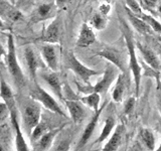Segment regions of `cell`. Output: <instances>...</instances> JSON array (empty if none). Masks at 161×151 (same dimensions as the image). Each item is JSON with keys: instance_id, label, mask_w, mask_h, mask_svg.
Returning <instances> with one entry per match:
<instances>
[{"instance_id": "obj_6", "label": "cell", "mask_w": 161, "mask_h": 151, "mask_svg": "<svg viewBox=\"0 0 161 151\" xmlns=\"http://www.w3.org/2000/svg\"><path fill=\"white\" fill-rule=\"evenodd\" d=\"M117 74V68H115V65L110 64H108L107 69L105 70V72L103 73V77L100 81H98L97 83H96L95 86H90V85H86V87L80 89L82 90L80 92H84V93H91V92H97L99 93L101 96H105L107 94V92L109 91L111 85L113 84L114 81H116L118 77Z\"/></svg>"}, {"instance_id": "obj_42", "label": "cell", "mask_w": 161, "mask_h": 151, "mask_svg": "<svg viewBox=\"0 0 161 151\" xmlns=\"http://www.w3.org/2000/svg\"><path fill=\"white\" fill-rule=\"evenodd\" d=\"M158 40H159V42L161 43V34H160L159 36H158Z\"/></svg>"}, {"instance_id": "obj_44", "label": "cell", "mask_w": 161, "mask_h": 151, "mask_svg": "<svg viewBox=\"0 0 161 151\" xmlns=\"http://www.w3.org/2000/svg\"><path fill=\"white\" fill-rule=\"evenodd\" d=\"M158 11H159V12H160V14H161V5L158 7Z\"/></svg>"}, {"instance_id": "obj_43", "label": "cell", "mask_w": 161, "mask_h": 151, "mask_svg": "<svg viewBox=\"0 0 161 151\" xmlns=\"http://www.w3.org/2000/svg\"><path fill=\"white\" fill-rule=\"evenodd\" d=\"M3 150H5V149H4V148L2 147V146H1V145H0V151H3Z\"/></svg>"}, {"instance_id": "obj_28", "label": "cell", "mask_w": 161, "mask_h": 151, "mask_svg": "<svg viewBox=\"0 0 161 151\" xmlns=\"http://www.w3.org/2000/svg\"><path fill=\"white\" fill-rule=\"evenodd\" d=\"M48 130V127L45 122H43V121L40 120V122L35 126L34 129L32 130L31 134H30L29 136V139H30V142H31V144L35 143L36 141L42 137V136L47 132V131Z\"/></svg>"}, {"instance_id": "obj_14", "label": "cell", "mask_w": 161, "mask_h": 151, "mask_svg": "<svg viewBox=\"0 0 161 151\" xmlns=\"http://www.w3.org/2000/svg\"><path fill=\"white\" fill-rule=\"evenodd\" d=\"M40 78H42L44 83L47 84L48 87L52 89L53 94L60 101H64V90H63V84L62 80H60L58 72H54V70H47V72H42L40 73Z\"/></svg>"}, {"instance_id": "obj_40", "label": "cell", "mask_w": 161, "mask_h": 151, "mask_svg": "<svg viewBox=\"0 0 161 151\" xmlns=\"http://www.w3.org/2000/svg\"><path fill=\"white\" fill-rule=\"evenodd\" d=\"M9 1L11 2V3H13V4H15V5H16V2H17V0H9Z\"/></svg>"}, {"instance_id": "obj_38", "label": "cell", "mask_w": 161, "mask_h": 151, "mask_svg": "<svg viewBox=\"0 0 161 151\" xmlns=\"http://www.w3.org/2000/svg\"><path fill=\"white\" fill-rule=\"evenodd\" d=\"M7 54V50L4 48V47L2 45V43L0 42V64L3 65L5 63V57Z\"/></svg>"}, {"instance_id": "obj_30", "label": "cell", "mask_w": 161, "mask_h": 151, "mask_svg": "<svg viewBox=\"0 0 161 151\" xmlns=\"http://www.w3.org/2000/svg\"><path fill=\"white\" fill-rule=\"evenodd\" d=\"M125 3H126V7H128L136 15H139L143 11L142 6H141V4L137 0H125Z\"/></svg>"}, {"instance_id": "obj_16", "label": "cell", "mask_w": 161, "mask_h": 151, "mask_svg": "<svg viewBox=\"0 0 161 151\" xmlns=\"http://www.w3.org/2000/svg\"><path fill=\"white\" fill-rule=\"evenodd\" d=\"M64 125L58 128H54V129H48L36 142L32 144V147H33L32 149L36 151H45V150L52 149L55 138H57V136L64 130Z\"/></svg>"}, {"instance_id": "obj_45", "label": "cell", "mask_w": 161, "mask_h": 151, "mask_svg": "<svg viewBox=\"0 0 161 151\" xmlns=\"http://www.w3.org/2000/svg\"><path fill=\"white\" fill-rule=\"evenodd\" d=\"M160 78H161V70H160Z\"/></svg>"}, {"instance_id": "obj_17", "label": "cell", "mask_w": 161, "mask_h": 151, "mask_svg": "<svg viewBox=\"0 0 161 151\" xmlns=\"http://www.w3.org/2000/svg\"><path fill=\"white\" fill-rule=\"evenodd\" d=\"M64 103L67 107L69 111V117L72 118V120L75 124L80 123L84 120L85 116H86V110L84 107V104L80 102L79 99H65Z\"/></svg>"}, {"instance_id": "obj_19", "label": "cell", "mask_w": 161, "mask_h": 151, "mask_svg": "<svg viewBox=\"0 0 161 151\" xmlns=\"http://www.w3.org/2000/svg\"><path fill=\"white\" fill-rule=\"evenodd\" d=\"M97 37L94 31V28L87 22H84L80 25V29L77 38V47L79 48H89L96 42Z\"/></svg>"}, {"instance_id": "obj_1", "label": "cell", "mask_w": 161, "mask_h": 151, "mask_svg": "<svg viewBox=\"0 0 161 151\" xmlns=\"http://www.w3.org/2000/svg\"><path fill=\"white\" fill-rule=\"evenodd\" d=\"M120 27L121 31L123 33V36L125 39L126 48H127L128 53V67L131 73L133 75L134 85H135V93L136 96L139 94L140 90V84H141V67L139 64V60L137 59V54H136V42L134 39L132 30L129 27L127 22L123 20L122 18L120 19Z\"/></svg>"}, {"instance_id": "obj_32", "label": "cell", "mask_w": 161, "mask_h": 151, "mask_svg": "<svg viewBox=\"0 0 161 151\" xmlns=\"http://www.w3.org/2000/svg\"><path fill=\"white\" fill-rule=\"evenodd\" d=\"M156 91H155V96H156V102H157V107L161 114V79H160V74L156 76Z\"/></svg>"}, {"instance_id": "obj_33", "label": "cell", "mask_w": 161, "mask_h": 151, "mask_svg": "<svg viewBox=\"0 0 161 151\" xmlns=\"http://www.w3.org/2000/svg\"><path fill=\"white\" fill-rule=\"evenodd\" d=\"M140 2H141V6L146 8L148 11H153L157 7L158 0H140Z\"/></svg>"}, {"instance_id": "obj_4", "label": "cell", "mask_w": 161, "mask_h": 151, "mask_svg": "<svg viewBox=\"0 0 161 151\" xmlns=\"http://www.w3.org/2000/svg\"><path fill=\"white\" fill-rule=\"evenodd\" d=\"M33 86L29 91V96L34 100L38 101L42 104V106L45 109H47L50 112H53L57 115L63 116V117H67V114L62 108V106L58 104V102L55 100L52 95H50L47 91H45L42 86H39L36 81L33 82Z\"/></svg>"}, {"instance_id": "obj_8", "label": "cell", "mask_w": 161, "mask_h": 151, "mask_svg": "<svg viewBox=\"0 0 161 151\" xmlns=\"http://www.w3.org/2000/svg\"><path fill=\"white\" fill-rule=\"evenodd\" d=\"M98 55L105 59H107L110 64H114L119 70H121L123 74L126 72L128 65V53L127 54H124L122 50L119 48H116L114 47H105L101 52L98 53Z\"/></svg>"}, {"instance_id": "obj_13", "label": "cell", "mask_w": 161, "mask_h": 151, "mask_svg": "<svg viewBox=\"0 0 161 151\" xmlns=\"http://www.w3.org/2000/svg\"><path fill=\"white\" fill-rule=\"evenodd\" d=\"M0 16L5 21L9 22H18L24 18L21 9H19L9 0H0Z\"/></svg>"}, {"instance_id": "obj_26", "label": "cell", "mask_w": 161, "mask_h": 151, "mask_svg": "<svg viewBox=\"0 0 161 151\" xmlns=\"http://www.w3.org/2000/svg\"><path fill=\"white\" fill-rule=\"evenodd\" d=\"M80 102L85 106H87L90 109H92L94 112L100 108V101H101V95L97 92H91L87 95L82 96L78 98Z\"/></svg>"}, {"instance_id": "obj_9", "label": "cell", "mask_w": 161, "mask_h": 151, "mask_svg": "<svg viewBox=\"0 0 161 151\" xmlns=\"http://www.w3.org/2000/svg\"><path fill=\"white\" fill-rule=\"evenodd\" d=\"M40 55L48 70L58 72L59 48L58 47V43H42L40 47Z\"/></svg>"}, {"instance_id": "obj_27", "label": "cell", "mask_w": 161, "mask_h": 151, "mask_svg": "<svg viewBox=\"0 0 161 151\" xmlns=\"http://www.w3.org/2000/svg\"><path fill=\"white\" fill-rule=\"evenodd\" d=\"M89 24L94 29L103 30V29L106 28V26H107V24H108V18H107V16L101 14L100 12L94 13L92 15V17H91V19H90Z\"/></svg>"}, {"instance_id": "obj_11", "label": "cell", "mask_w": 161, "mask_h": 151, "mask_svg": "<svg viewBox=\"0 0 161 151\" xmlns=\"http://www.w3.org/2000/svg\"><path fill=\"white\" fill-rule=\"evenodd\" d=\"M107 105H108V103L105 102L102 106H100V108L97 111H95V112H94V115L92 116V118H91V120L89 121V123L86 125L83 133H82V135H80V137L79 139V142L77 144V148H75L77 150L83 149L85 146L88 144L91 137H92V135L94 133L96 127H97V125L99 123V119L101 117V115H102V112L104 111L105 107Z\"/></svg>"}, {"instance_id": "obj_35", "label": "cell", "mask_w": 161, "mask_h": 151, "mask_svg": "<svg viewBox=\"0 0 161 151\" xmlns=\"http://www.w3.org/2000/svg\"><path fill=\"white\" fill-rule=\"evenodd\" d=\"M33 2H34V0H17L16 6L21 10L27 9L31 6V5L33 4Z\"/></svg>"}, {"instance_id": "obj_12", "label": "cell", "mask_w": 161, "mask_h": 151, "mask_svg": "<svg viewBox=\"0 0 161 151\" xmlns=\"http://www.w3.org/2000/svg\"><path fill=\"white\" fill-rule=\"evenodd\" d=\"M60 32H62V20L59 16H55L53 21L42 30L38 40L42 43H58Z\"/></svg>"}, {"instance_id": "obj_23", "label": "cell", "mask_w": 161, "mask_h": 151, "mask_svg": "<svg viewBox=\"0 0 161 151\" xmlns=\"http://www.w3.org/2000/svg\"><path fill=\"white\" fill-rule=\"evenodd\" d=\"M126 90V83H125V77L124 74L121 73L118 75L116 79L115 87L112 91V99L116 103H121L123 101V97Z\"/></svg>"}, {"instance_id": "obj_18", "label": "cell", "mask_w": 161, "mask_h": 151, "mask_svg": "<svg viewBox=\"0 0 161 151\" xmlns=\"http://www.w3.org/2000/svg\"><path fill=\"white\" fill-rule=\"evenodd\" d=\"M136 48L139 50V53L142 55L145 63L150 65V68L156 72L161 70V60L156 55V53L147 45L143 44L142 42H136Z\"/></svg>"}, {"instance_id": "obj_36", "label": "cell", "mask_w": 161, "mask_h": 151, "mask_svg": "<svg viewBox=\"0 0 161 151\" xmlns=\"http://www.w3.org/2000/svg\"><path fill=\"white\" fill-rule=\"evenodd\" d=\"M9 113L10 112H9L8 107L6 106V104H5L2 101V102L0 103V121H2V120H4L5 118H6Z\"/></svg>"}, {"instance_id": "obj_7", "label": "cell", "mask_w": 161, "mask_h": 151, "mask_svg": "<svg viewBox=\"0 0 161 151\" xmlns=\"http://www.w3.org/2000/svg\"><path fill=\"white\" fill-rule=\"evenodd\" d=\"M23 57L25 60V64H26V69L29 75V78L31 79L33 82H35L36 79L37 72L40 69L45 68V65L43 59L42 58V55H39L35 48L32 45H26L23 49Z\"/></svg>"}, {"instance_id": "obj_46", "label": "cell", "mask_w": 161, "mask_h": 151, "mask_svg": "<svg viewBox=\"0 0 161 151\" xmlns=\"http://www.w3.org/2000/svg\"><path fill=\"white\" fill-rule=\"evenodd\" d=\"M159 59H160V60H161V55H160V58H159Z\"/></svg>"}, {"instance_id": "obj_2", "label": "cell", "mask_w": 161, "mask_h": 151, "mask_svg": "<svg viewBox=\"0 0 161 151\" xmlns=\"http://www.w3.org/2000/svg\"><path fill=\"white\" fill-rule=\"evenodd\" d=\"M19 114L22 129L29 137L34 127L42 120V104L31 97L23 99L19 105Z\"/></svg>"}, {"instance_id": "obj_31", "label": "cell", "mask_w": 161, "mask_h": 151, "mask_svg": "<svg viewBox=\"0 0 161 151\" xmlns=\"http://www.w3.org/2000/svg\"><path fill=\"white\" fill-rule=\"evenodd\" d=\"M136 105V97H129L124 103V108L123 112L125 115H130L133 112V110L135 108Z\"/></svg>"}, {"instance_id": "obj_10", "label": "cell", "mask_w": 161, "mask_h": 151, "mask_svg": "<svg viewBox=\"0 0 161 151\" xmlns=\"http://www.w3.org/2000/svg\"><path fill=\"white\" fill-rule=\"evenodd\" d=\"M19 110L16 108L12 111H10L9 117H10V122L13 127V130L15 132V149L17 151H28L30 150L29 146L26 142V139L24 137L23 134V129L21 123L19 122Z\"/></svg>"}, {"instance_id": "obj_21", "label": "cell", "mask_w": 161, "mask_h": 151, "mask_svg": "<svg viewBox=\"0 0 161 151\" xmlns=\"http://www.w3.org/2000/svg\"><path fill=\"white\" fill-rule=\"evenodd\" d=\"M125 9H126V12H127L129 21L131 22V24H132V26L134 27L136 31L143 35H151L155 33L153 31V29L149 26V24L146 23L142 18L139 17L138 15H136L135 13H133L128 7L125 6Z\"/></svg>"}, {"instance_id": "obj_39", "label": "cell", "mask_w": 161, "mask_h": 151, "mask_svg": "<svg viewBox=\"0 0 161 151\" xmlns=\"http://www.w3.org/2000/svg\"><path fill=\"white\" fill-rule=\"evenodd\" d=\"M69 0H54V2L57 3L58 7H63L64 5H65Z\"/></svg>"}, {"instance_id": "obj_15", "label": "cell", "mask_w": 161, "mask_h": 151, "mask_svg": "<svg viewBox=\"0 0 161 151\" xmlns=\"http://www.w3.org/2000/svg\"><path fill=\"white\" fill-rule=\"evenodd\" d=\"M58 5L55 2H47L40 4L31 15V22L37 23L57 16Z\"/></svg>"}, {"instance_id": "obj_24", "label": "cell", "mask_w": 161, "mask_h": 151, "mask_svg": "<svg viewBox=\"0 0 161 151\" xmlns=\"http://www.w3.org/2000/svg\"><path fill=\"white\" fill-rule=\"evenodd\" d=\"M139 138L140 141L142 142V144L144 145V147L153 151L155 150V136L153 131L149 129V128H142L139 132Z\"/></svg>"}, {"instance_id": "obj_34", "label": "cell", "mask_w": 161, "mask_h": 151, "mask_svg": "<svg viewBox=\"0 0 161 151\" xmlns=\"http://www.w3.org/2000/svg\"><path fill=\"white\" fill-rule=\"evenodd\" d=\"M111 11V4L107 1H104L101 3L100 7H99V12L101 14L105 15V16H108V14Z\"/></svg>"}, {"instance_id": "obj_41", "label": "cell", "mask_w": 161, "mask_h": 151, "mask_svg": "<svg viewBox=\"0 0 161 151\" xmlns=\"http://www.w3.org/2000/svg\"><path fill=\"white\" fill-rule=\"evenodd\" d=\"M156 150H157V151H161V143H160V145H159V147H158V148H156Z\"/></svg>"}, {"instance_id": "obj_29", "label": "cell", "mask_w": 161, "mask_h": 151, "mask_svg": "<svg viewBox=\"0 0 161 151\" xmlns=\"http://www.w3.org/2000/svg\"><path fill=\"white\" fill-rule=\"evenodd\" d=\"M138 16L142 18L147 24H149V26L153 29V31H154L155 33L161 34V23L158 21L157 19L154 18L153 16H151L150 14L144 12V11L141 12V13L138 15Z\"/></svg>"}, {"instance_id": "obj_5", "label": "cell", "mask_w": 161, "mask_h": 151, "mask_svg": "<svg viewBox=\"0 0 161 151\" xmlns=\"http://www.w3.org/2000/svg\"><path fill=\"white\" fill-rule=\"evenodd\" d=\"M65 65L69 70H70L74 74H75L78 77L83 81L85 85H90V79L94 76L100 75L99 70H95L93 69H90L88 67L80 62V59L77 58V55L74 53V52H69L65 55Z\"/></svg>"}, {"instance_id": "obj_37", "label": "cell", "mask_w": 161, "mask_h": 151, "mask_svg": "<svg viewBox=\"0 0 161 151\" xmlns=\"http://www.w3.org/2000/svg\"><path fill=\"white\" fill-rule=\"evenodd\" d=\"M10 30H11V27H10L8 23L0 16V31L5 32V31H10Z\"/></svg>"}, {"instance_id": "obj_3", "label": "cell", "mask_w": 161, "mask_h": 151, "mask_svg": "<svg viewBox=\"0 0 161 151\" xmlns=\"http://www.w3.org/2000/svg\"><path fill=\"white\" fill-rule=\"evenodd\" d=\"M5 64H6L7 70L11 76L12 81L18 89H21L25 86V76L20 67L19 62L17 59L16 54V47H15L14 37L11 32L8 33L7 36V54L5 57Z\"/></svg>"}, {"instance_id": "obj_20", "label": "cell", "mask_w": 161, "mask_h": 151, "mask_svg": "<svg viewBox=\"0 0 161 151\" xmlns=\"http://www.w3.org/2000/svg\"><path fill=\"white\" fill-rule=\"evenodd\" d=\"M125 133V126L124 124H117V126L115 127V131L111 135V137L109 138L108 142L104 145V147L102 150L104 151H116L118 150L119 147L122 144L123 137Z\"/></svg>"}, {"instance_id": "obj_22", "label": "cell", "mask_w": 161, "mask_h": 151, "mask_svg": "<svg viewBox=\"0 0 161 151\" xmlns=\"http://www.w3.org/2000/svg\"><path fill=\"white\" fill-rule=\"evenodd\" d=\"M0 98L6 104L9 109V112L16 109V99H15L14 93L11 87L6 83L3 77H0Z\"/></svg>"}, {"instance_id": "obj_25", "label": "cell", "mask_w": 161, "mask_h": 151, "mask_svg": "<svg viewBox=\"0 0 161 151\" xmlns=\"http://www.w3.org/2000/svg\"><path fill=\"white\" fill-rule=\"evenodd\" d=\"M116 126H117L116 119L113 117V116H109V117L105 120L103 129H102V131H101V134L99 136V138L95 141V143H102L106 139H108L109 136L112 134L113 130Z\"/></svg>"}]
</instances>
